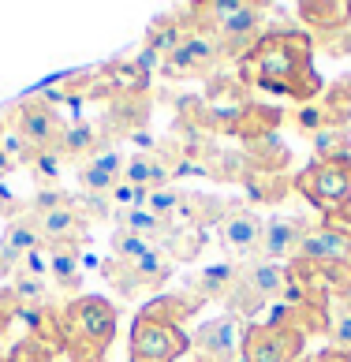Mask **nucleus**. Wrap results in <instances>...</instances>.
I'll list each match as a JSON object with an SVG mask.
<instances>
[{"mask_svg": "<svg viewBox=\"0 0 351 362\" xmlns=\"http://www.w3.org/2000/svg\"><path fill=\"white\" fill-rule=\"evenodd\" d=\"M243 183L258 202H280L288 191H295L288 172H243Z\"/></svg>", "mask_w": 351, "mask_h": 362, "instance_id": "nucleus-24", "label": "nucleus"}, {"mask_svg": "<svg viewBox=\"0 0 351 362\" xmlns=\"http://www.w3.org/2000/svg\"><path fill=\"white\" fill-rule=\"evenodd\" d=\"M11 168H16V165H11V157L0 150V180H8V176H11Z\"/></svg>", "mask_w": 351, "mask_h": 362, "instance_id": "nucleus-39", "label": "nucleus"}, {"mask_svg": "<svg viewBox=\"0 0 351 362\" xmlns=\"http://www.w3.org/2000/svg\"><path fill=\"white\" fill-rule=\"evenodd\" d=\"M109 202H113V209H146L150 194H146L142 187H134V183H127V180H120V183L113 187Z\"/></svg>", "mask_w": 351, "mask_h": 362, "instance_id": "nucleus-31", "label": "nucleus"}, {"mask_svg": "<svg viewBox=\"0 0 351 362\" xmlns=\"http://www.w3.org/2000/svg\"><path fill=\"white\" fill-rule=\"evenodd\" d=\"M124 180L134 183V187H142L146 194H154V191H161V187H168V180H172V160L161 157V150L134 153V157H127Z\"/></svg>", "mask_w": 351, "mask_h": 362, "instance_id": "nucleus-18", "label": "nucleus"}, {"mask_svg": "<svg viewBox=\"0 0 351 362\" xmlns=\"http://www.w3.org/2000/svg\"><path fill=\"white\" fill-rule=\"evenodd\" d=\"M191 362H195V358H191Z\"/></svg>", "mask_w": 351, "mask_h": 362, "instance_id": "nucleus-44", "label": "nucleus"}, {"mask_svg": "<svg viewBox=\"0 0 351 362\" xmlns=\"http://www.w3.org/2000/svg\"><path fill=\"white\" fill-rule=\"evenodd\" d=\"M236 78L243 86L295 98L299 105H314L326 90L314 68V42L303 30H262L258 42L236 60Z\"/></svg>", "mask_w": 351, "mask_h": 362, "instance_id": "nucleus-1", "label": "nucleus"}, {"mask_svg": "<svg viewBox=\"0 0 351 362\" xmlns=\"http://www.w3.org/2000/svg\"><path fill=\"white\" fill-rule=\"evenodd\" d=\"M11 127H16L11 135H19L30 150H57L67 124L57 116V109L45 98H34V101H23L11 112Z\"/></svg>", "mask_w": 351, "mask_h": 362, "instance_id": "nucleus-9", "label": "nucleus"}, {"mask_svg": "<svg viewBox=\"0 0 351 362\" xmlns=\"http://www.w3.org/2000/svg\"><path fill=\"white\" fill-rule=\"evenodd\" d=\"M243 165H247V172H284L288 168V146L277 142V135L254 139L243 150Z\"/></svg>", "mask_w": 351, "mask_h": 362, "instance_id": "nucleus-20", "label": "nucleus"}, {"mask_svg": "<svg viewBox=\"0 0 351 362\" xmlns=\"http://www.w3.org/2000/svg\"><path fill=\"white\" fill-rule=\"evenodd\" d=\"M146 119H150V93H120V98H113L109 112H105V127L116 131V135L139 139Z\"/></svg>", "mask_w": 351, "mask_h": 362, "instance_id": "nucleus-15", "label": "nucleus"}, {"mask_svg": "<svg viewBox=\"0 0 351 362\" xmlns=\"http://www.w3.org/2000/svg\"><path fill=\"white\" fill-rule=\"evenodd\" d=\"M306 232V224L299 221H269L262 228V243H258V258L273 262V265H284L295 258V250H299V239Z\"/></svg>", "mask_w": 351, "mask_h": 362, "instance_id": "nucleus-14", "label": "nucleus"}, {"mask_svg": "<svg viewBox=\"0 0 351 362\" xmlns=\"http://www.w3.org/2000/svg\"><path fill=\"white\" fill-rule=\"evenodd\" d=\"M83 165H90V168H98V172H105V176H113V180H124V168H127V157L120 153V146H98Z\"/></svg>", "mask_w": 351, "mask_h": 362, "instance_id": "nucleus-30", "label": "nucleus"}, {"mask_svg": "<svg viewBox=\"0 0 351 362\" xmlns=\"http://www.w3.org/2000/svg\"><path fill=\"white\" fill-rule=\"evenodd\" d=\"M303 347L306 337L288 321H247L239 362H303Z\"/></svg>", "mask_w": 351, "mask_h": 362, "instance_id": "nucleus-5", "label": "nucleus"}, {"mask_svg": "<svg viewBox=\"0 0 351 362\" xmlns=\"http://www.w3.org/2000/svg\"><path fill=\"white\" fill-rule=\"evenodd\" d=\"M295 16H299L310 30H318L321 37H333L351 23V0H329V4H321V0H303V4H295Z\"/></svg>", "mask_w": 351, "mask_h": 362, "instance_id": "nucleus-16", "label": "nucleus"}, {"mask_svg": "<svg viewBox=\"0 0 351 362\" xmlns=\"http://www.w3.org/2000/svg\"><path fill=\"white\" fill-rule=\"evenodd\" d=\"M347 254H351V235L344 232V228L321 221V224H314V228L303 232L292 265H306V269L329 273V269H340V265L347 262Z\"/></svg>", "mask_w": 351, "mask_h": 362, "instance_id": "nucleus-8", "label": "nucleus"}, {"mask_svg": "<svg viewBox=\"0 0 351 362\" xmlns=\"http://www.w3.org/2000/svg\"><path fill=\"white\" fill-rule=\"evenodd\" d=\"M30 217H34V228H38L45 247H83L90 239V221L75 209V202L30 213Z\"/></svg>", "mask_w": 351, "mask_h": 362, "instance_id": "nucleus-11", "label": "nucleus"}, {"mask_svg": "<svg viewBox=\"0 0 351 362\" xmlns=\"http://www.w3.org/2000/svg\"><path fill=\"white\" fill-rule=\"evenodd\" d=\"M292 187L314 209L329 217L351 213V157L347 160H310V165L292 176Z\"/></svg>", "mask_w": 351, "mask_h": 362, "instance_id": "nucleus-4", "label": "nucleus"}, {"mask_svg": "<svg viewBox=\"0 0 351 362\" xmlns=\"http://www.w3.org/2000/svg\"><path fill=\"white\" fill-rule=\"evenodd\" d=\"M116 183H120V180L105 176V172H98V168H90V165H79V187H83L86 194H101V198H109Z\"/></svg>", "mask_w": 351, "mask_h": 362, "instance_id": "nucleus-33", "label": "nucleus"}, {"mask_svg": "<svg viewBox=\"0 0 351 362\" xmlns=\"http://www.w3.org/2000/svg\"><path fill=\"white\" fill-rule=\"evenodd\" d=\"M11 321H16V317H11L8 310H0V340H4V332H8V325H11Z\"/></svg>", "mask_w": 351, "mask_h": 362, "instance_id": "nucleus-40", "label": "nucleus"}, {"mask_svg": "<svg viewBox=\"0 0 351 362\" xmlns=\"http://www.w3.org/2000/svg\"><path fill=\"white\" fill-rule=\"evenodd\" d=\"M60 358L64 362H109L116 340V306L105 295H71L60 306Z\"/></svg>", "mask_w": 351, "mask_h": 362, "instance_id": "nucleus-2", "label": "nucleus"}, {"mask_svg": "<svg viewBox=\"0 0 351 362\" xmlns=\"http://www.w3.org/2000/svg\"><path fill=\"white\" fill-rule=\"evenodd\" d=\"M295 127H303V131H310V135H318V131L326 127V116H321L318 105H303V109L295 112Z\"/></svg>", "mask_w": 351, "mask_h": 362, "instance_id": "nucleus-35", "label": "nucleus"}, {"mask_svg": "<svg viewBox=\"0 0 351 362\" xmlns=\"http://www.w3.org/2000/svg\"><path fill=\"white\" fill-rule=\"evenodd\" d=\"M79 250L83 247H49V276L57 288L75 291L83 284V276H79Z\"/></svg>", "mask_w": 351, "mask_h": 362, "instance_id": "nucleus-23", "label": "nucleus"}, {"mask_svg": "<svg viewBox=\"0 0 351 362\" xmlns=\"http://www.w3.org/2000/svg\"><path fill=\"white\" fill-rule=\"evenodd\" d=\"M321 116H326V127H347V116H351V75H340L321 90V101H318Z\"/></svg>", "mask_w": 351, "mask_h": 362, "instance_id": "nucleus-21", "label": "nucleus"}, {"mask_svg": "<svg viewBox=\"0 0 351 362\" xmlns=\"http://www.w3.org/2000/svg\"><path fill=\"white\" fill-rule=\"evenodd\" d=\"M326 337H329V344H333V351L351 355V310H344L336 299H333V306H329V329H326Z\"/></svg>", "mask_w": 351, "mask_h": 362, "instance_id": "nucleus-29", "label": "nucleus"}, {"mask_svg": "<svg viewBox=\"0 0 351 362\" xmlns=\"http://www.w3.org/2000/svg\"><path fill=\"white\" fill-rule=\"evenodd\" d=\"M232 276H236V265H209V269L195 280V291L206 303L209 299H224L228 288H232Z\"/></svg>", "mask_w": 351, "mask_h": 362, "instance_id": "nucleus-28", "label": "nucleus"}, {"mask_svg": "<svg viewBox=\"0 0 351 362\" xmlns=\"http://www.w3.org/2000/svg\"><path fill=\"white\" fill-rule=\"evenodd\" d=\"M0 362H8V358H4V355H0Z\"/></svg>", "mask_w": 351, "mask_h": 362, "instance_id": "nucleus-42", "label": "nucleus"}, {"mask_svg": "<svg viewBox=\"0 0 351 362\" xmlns=\"http://www.w3.org/2000/svg\"><path fill=\"white\" fill-rule=\"evenodd\" d=\"M336 303H340L344 310H351V276L347 273H344V284L336 288Z\"/></svg>", "mask_w": 351, "mask_h": 362, "instance_id": "nucleus-38", "label": "nucleus"}, {"mask_svg": "<svg viewBox=\"0 0 351 362\" xmlns=\"http://www.w3.org/2000/svg\"><path fill=\"white\" fill-rule=\"evenodd\" d=\"M8 362H60V351L57 347H49L45 340H38V337H19L16 344L8 347V355H4Z\"/></svg>", "mask_w": 351, "mask_h": 362, "instance_id": "nucleus-27", "label": "nucleus"}, {"mask_svg": "<svg viewBox=\"0 0 351 362\" xmlns=\"http://www.w3.org/2000/svg\"><path fill=\"white\" fill-rule=\"evenodd\" d=\"M98 127H93V124H83V119H75V124H67L64 127V139H60V146H57V150H60V157H90L93 150H98Z\"/></svg>", "mask_w": 351, "mask_h": 362, "instance_id": "nucleus-25", "label": "nucleus"}, {"mask_svg": "<svg viewBox=\"0 0 351 362\" xmlns=\"http://www.w3.org/2000/svg\"><path fill=\"white\" fill-rule=\"evenodd\" d=\"M288 288V269L284 265H273L265 258H247L236 265V276H232V288L224 295V306L228 314L247 321L262 310L265 303H277Z\"/></svg>", "mask_w": 351, "mask_h": 362, "instance_id": "nucleus-3", "label": "nucleus"}, {"mask_svg": "<svg viewBox=\"0 0 351 362\" xmlns=\"http://www.w3.org/2000/svg\"><path fill=\"white\" fill-rule=\"evenodd\" d=\"M202 243H206V232L202 228H191V224H168L165 235L157 239V250L165 258H180V262H191L202 254Z\"/></svg>", "mask_w": 351, "mask_h": 362, "instance_id": "nucleus-19", "label": "nucleus"}, {"mask_svg": "<svg viewBox=\"0 0 351 362\" xmlns=\"http://www.w3.org/2000/svg\"><path fill=\"white\" fill-rule=\"evenodd\" d=\"M314 160H347L351 157V131L347 127H321L314 135Z\"/></svg>", "mask_w": 351, "mask_h": 362, "instance_id": "nucleus-26", "label": "nucleus"}, {"mask_svg": "<svg viewBox=\"0 0 351 362\" xmlns=\"http://www.w3.org/2000/svg\"><path fill=\"white\" fill-rule=\"evenodd\" d=\"M0 131H4V124H0Z\"/></svg>", "mask_w": 351, "mask_h": 362, "instance_id": "nucleus-43", "label": "nucleus"}, {"mask_svg": "<svg viewBox=\"0 0 351 362\" xmlns=\"http://www.w3.org/2000/svg\"><path fill=\"white\" fill-rule=\"evenodd\" d=\"M146 247H154V243H146V239L131 235V232H113V239H109V250H113V258H116V262H131V258H139V254H142Z\"/></svg>", "mask_w": 351, "mask_h": 362, "instance_id": "nucleus-32", "label": "nucleus"}, {"mask_svg": "<svg viewBox=\"0 0 351 362\" xmlns=\"http://www.w3.org/2000/svg\"><path fill=\"white\" fill-rule=\"evenodd\" d=\"M303 362H351V355H344V351H333V347H326V351L310 355V358H303Z\"/></svg>", "mask_w": 351, "mask_h": 362, "instance_id": "nucleus-37", "label": "nucleus"}, {"mask_svg": "<svg viewBox=\"0 0 351 362\" xmlns=\"http://www.w3.org/2000/svg\"><path fill=\"white\" fill-rule=\"evenodd\" d=\"M42 235H38V228H34V217L26 213V217H16L8 228H4V239H0V258H4V265L11 273L23 265L26 254H34V250H42Z\"/></svg>", "mask_w": 351, "mask_h": 362, "instance_id": "nucleus-17", "label": "nucleus"}, {"mask_svg": "<svg viewBox=\"0 0 351 362\" xmlns=\"http://www.w3.org/2000/svg\"><path fill=\"white\" fill-rule=\"evenodd\" d=\"M243 332H247V321H239L232 314L202 321L191 337V358L195 362H239Z\"/></svg>", "mask_w": 351, "mask_h": 362, "instance_id": "nucleus-7", "label": "nucleus"}, {"mask_svg": "<svg viewBox=\"0 0 351 362\" xmlns=\"http://www.w3.org/2000/svg\"><path fill=\"white\" fill-rule=\"evenodd\" d=\"M221 60L224 52L217 45V37L209 30H191L161 64H165L168 75H213Z\"/></svg>", "mask_w": 351, "mask_h": 362, "instance_id": "nucleus-10", "label": "nucleus"}, {"mask_svg": "<svg viewBox=\"0 0 351 362\" xmlns=\"http://www.w3.org/2000/svg\"><path fill=\"white\" fill-rule=\"evenodd\" d=\"M217 228H221V247H224L228 258H236V262L258 258V243H262L265 221L254 209H228V217Z\"/></svg>", "mask_w": 351, "mask_h": 362, "instance_id": "nucleus-12", "label": "nucleus"}, {"mask_svg": "<svg viewBox=\"0 0 351 362\" xmlns=\"http://www.w3.org/2000/svg\"><path fill=\"white\" fill-rule=\"evenodd\" d=\"M277 124H280V112L273 109V105H247V112L239 116V124H236V135L239 139H265V135H277Z\"/></svg>", "mask_w": 351, "mask_h": 362, "instance_id": "nucleus-22", "label": "nucleus"}, {"mask_svg": "<svg viewBox=\"0 0 351 362\" xmlns=\"http://www.w3.org/2000/svg\"><path fill=\"white\" fill-rule=\"evenodd\" d=\"M206 299L195 291V288H172V291H157L150 303H142L139 317H150V321H161V325H176L183 329L187 317H195Z\"/></svg>", "mask_w": 351, "mask_h": 362, "instance_id": "nucleus-13", "label": "nucleus"}, {"mask_svg": "<svg viewBox=\"0 0 351 362\" xmlns=\"http://www.w3.org/2000/svg\"><path fill=\"white\" fill-rule=\"evenodd\" d=\"M191 355V337L176 325L134 314L127 332V362H180Z\"/></svg>", "mask_w": 351, "mask_h": 362, "instance_id": "nucleus-6", "label": "nucleus"}, {"mask_svg": "<svg viewBox=\"0 0 351 362\" xmlns=\"http://www.w3.org/2000/svg\"><path fill=\"white\" fill-rule=\"evenodd\" d=\"M344 273L351 276V254H347V262H344Z\"/></svg>", "mask_w": 351, "mask_h": 362, "instance_id": "nucleus-41", "label": "nucleus"}, {"mask_svg": "<svg viewBox=\"0 0 351 362\" xmlns=\"http://www.w3.org/2000/svg\"><path fill=\"white\" fill-rule=\"evenodd\" d=\"M0 150H4L8 157H11V165H16V160H23V165H26V160H30V146H26L19 135H8V139H0Z\"/></svg>", "mask_w": 351, "mask_h": 362, "instance_id": "nucleus-36", "label": "nucleus"}, {"mask_svg": "<svg viewBox=\"0 0 351 362\" xmlns=\"http://www.w3.org/2000/svg\"><path fill=\"white\" fill-rule=\"evenodd\" d=\"M30 165H34V172H38L42 180H60L64 157H60V150H34V153H30Z\"/></svg>", "mask_w": 351, "mask_h": 362, "instance_id": "nucleus-34", "label": "nucleus"}]
</instances>
